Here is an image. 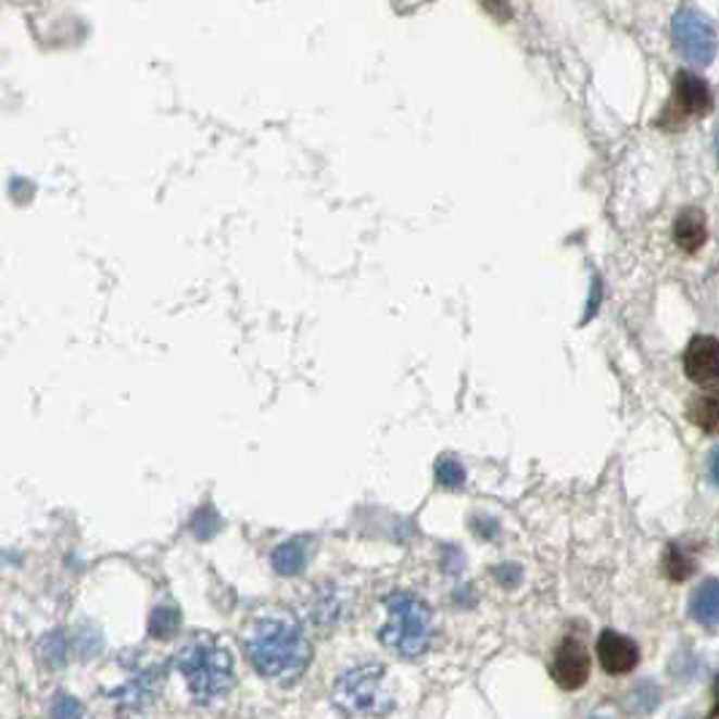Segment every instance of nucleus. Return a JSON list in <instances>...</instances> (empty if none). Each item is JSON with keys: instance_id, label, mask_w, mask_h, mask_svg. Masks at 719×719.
Returning <instances> with one entry per match:
<instances>
[{"instance_id": "obj_1", "label": "nucleus", "mask_w": 719, "mask_h": 719, "mask_svg": "<svg viewBox=\"0 0 719 719\" xmlns=\"http://www.w3.org/2000/svg\"><path fill=\"white\" fill-rule=\"evenodd\" d=\"M252 666L274 682H295L312 660V644L301 625L287 614H268L257 619L247 639Z\"/></svg>"}, {"instance_id": "obj_2", "label": "nucleus", "mask_w": 719, "mask_h": 719, "mask_svg": "<svg viewBox=\"0 0 719 719\" xmlns=\"http://www.w3.org/2000/svg\"><path fill=\"white\" fill-rule=\"evenodd\" d=\"M176 668L187 679V688L195 701H214L234 688V655L214 635H201L190 641L176 655Z\"/></svg>"}, {"instance_id": "obj_3", "label": "nucleus", "mask_w": 719, "mask_h": 719, "mask_svg": "<svg viewBox=\"0 0 719 719\" xmlns=\"http://www.w3.org/2000/svg\"><path fill=\"white\" fill-rule=\"evenodd\" d=\"M387 625L381 628L379 639L387 649L403 657H419L433 639V611L422 598L414 593H392L384 601Z\"/></svg>"}, {"instance_id": "obj_4", "label": "nucleus", "mask_w": 719, "mask_h": 719, "mask_svg": "<svg viewBox=\"0 0 719 719\" xmlns=\"http://www.w3.org/2000/svg\"><path fill=\"white\" fill-rule=\"evenodd\" d=\"M333 701L346 715L381 717L392 711V695L387 690V671L381 666H360L344 673L333 688Z\"/></svg>"}, {"instance_id": "obj_5", "label": "nucleus", "mask_w": 719, "mask_h": 719, "mask_svg": "<svg viewBox=\"0 0 719 719\" xmlns=\"http://www.w3.org/2000/svg\"><path fill=\"white\" fill-rule=\"evenodd\" d=\"M711 109V90L701 76L690 71H679L673 79V92L663 106V114L655 119V127L666 133L682 130L684 122L693 117H706Z\"/></svg>"}, {"instance_id": "obj_6", "label": "nucleus", "mask_w": 719, "mask_h": 719, "mask_svg": "<svg viewBox=\"0 0 719 719\" xmlns=\"http://www.w3.org/2000/svg\"><path fill=\"white\" fill-rule=\"evenodd\" d=\"M673 41L679 54L693 65H709L717 52V33L709 16L701 14L693 5H682L671 22Z\"/></svg>"}, {"instance_id": "obj_7", "label": "nucleus", "mask_w": 719, "mask_h": 719, "mask_svg": "<svg viewBox=\"0 0 719 719\" xmlns=\"http://www.w3.org/2000/svg\"><path fill=\"white\" fill-rule=\"evenodd\" d=\"M590 649L579 635H566L552 657V679L563 690H582L590 679Z\"/></svg>"}, {"instance_id": "obj_8", "label": "nucleus", "mask_w": 719, "mask_h": 719, "mask_svg": "<svg viewBox=\"0 0 719 719\" xmlns=\"http://www.w3.org/2000/svg\"><path fill=\"white\" fill-rule=\"evenodd\" d=\"M598 660L603 666V671L611 673V677H622V673L635 671L641 660L639 644L628 635L617 633V630H603L598 635Z\"/></svg>"}, {"instance_id": "obj_9", "label": "nucleus", "mask_w": 719, "mask_h": 719, "mask_svg": "<svg viewBox=\"0 0 719 719\" xmlns=\"http://www.w3.org/2000/svg\"><path fill=\"white\" fill-rule=\"evenodd\" d=\"M684 374L695 384H711L719 374V346L715 336H695L684 350Z\"/></svg>"}, {"instance_id": "obj_10", "label": "nucleus", "mask_w": 719, "mask_h": 719, "mask_svg": "<svg viewBox=\"0 0 719 719\" xmlns=\"http://www.w3.org/2000/svg\"><path fill=\"white\" fill-rule=\"evenodd\" d=\"M163 679H165V668L154 666V668H149V671H143V673H138V677H133L130 682L125 684V688L114 690L112 698L117 701L122 709L136 711V709H141L143 704H149V701L154 698V693H157V690H160Z\"/></svg>"}, {"instance_id": "obj_11", "label": "nucleus", "mask_w": 719, "mask_h": 719, "mask_svg": "<svg viewBox=\"0 0 719 719\" xmlns=\"http://www.w3.org/2000/svg\"><path fill=\"white\" fill-rule=\"evenodd\" d=\"M673 243L682 252L695 254L706 243V217L698 209H684L673 223Z\"/></svg>"}, {"instance_id": "obj_12", "label": "nucleus", "mask_w": 719, "mask_h": 719, "mask_svg": "<svg viewBox=\"0 0 719 719\" xmlns=\"http://www.w3.org/2000/svg\"><path fill=\"white\" fill-rule=\"evenodd\" d=\"M690 614L706 630H717L719 619V584L717 579H706L690 598Z\"/></svg>"}, {"instance_id": "obj_13", "label": "nucleus", "mask_w": 719, "mask_h": 719, "mask_svg": "<svg viewBox=\"0 0 719 719\" xmlns=\"http://www.w3.org/2000/svg\"><path fill=\"white\" fill-rule=\"evenodd\" d=\"M306 560H308V546L303 539L285 541V544L276 546L274 555H270V563H274V568L281 573V577H298V573L306 568Z\"/></svg>"}, {"instance_id": "obj_14", "label": "nucleus", "mask_w": 719, "mask_h": 719, "mask_svg": "<svg viewBox=\"0 0 719 719\" xmlns=\"http://www.w3.org/2000/svg\"><path fill=\"white\" fill-rule=\"evenodd\" d=\"M663 571L671 582H684V579L693 577L695 557L682 544H671L666 550V557H663Z\"/></svg>"}, {"instance_id": "obj_15", "label": "nucleus", "mask_w": 719, "mask_h": 719, "mask_svg": "<svg viewBox=\"0 0 719 719\" xmlns=\"http://www.w3.org/2000/svg\"><path fill=\"white\" fill-rule=\"evenodd\" d=\"M690 419L695 422V428L704 430L706 436L717 433V395L709 392V395L698 398V401L690 403Z\"/></svg>"}, {"instance_id": "obj_16", "label": "nucleus", "mask_w": 719, "mask_h": 719, "mask_svg": "<svg viewBox=\"0 0 719 719\" xmlns=\"http://www.w3.org/2000/svg\"><path fill=\"white\" fill-rule=\"evenodd\" d=\"M179 625L181 617L174 606H157L152 611V617H149V633H152L154 639H171V635L179 630Z\"/></svg>"}, {"instance_id": "obj_17", "label": "nucleus", "mask_w": 719, "mask_h": 719, "mask_svg": "<svg viewBox=\"0 0 719 719\" xmlns=\"http://www.w3.org/2000/svg\"><path fill=\"white\" fill-rule=\"evenodd\" d=\"M657 704H660V690H657V684L639 682L630 690L628 706L635 715H652V711L657 709Z\"/></svg>"}, {"instance_id": "obj_18", "label": "nucleus", "mask_w": 719, "mask_h": 719, "mask_svg": "<svg viewBox=\"0 0 719 719\" xmlns=\"http://www.w3.org/2000/svg\"><path fill=\"white\" fill-rule=\"evenodd\" d=\"M436 479H439V484L446 487V490H455V487H461L463 481H466V468H463L455 457H441V461L436 463Z\"/></svg>"}, {"instance_id": "obj_19", "label": "nucleus", "mask_w": 719, "mask_h": 719, "mask_svg": "<svg viewBox=\"0 0 719 719\" xmlns=\"http://www.w3.org/2000/svg\"><path fill=\"white\" fill-rule=\"evenodd\" d=\"M85 711H81V704L71 695L60 693L52 704V719H81Z\"/></svg>"}, {"instance_id": "obj_20", "label": "nucleus", "mask_w": 719, "mask_h": 719, "mask_svg": "<svg viewBox=\"0 0 719 719\" xmlns=\"http://www.w3.org/2000/svg\"><path fill=\"white\" fill-rule=\"evenodd\" d=\"M497 579H501L503 584H508V588H514V584L519 582V568L517 566H503L497 568Z\"/></svg>"}, {"instance_id": "obj_21", "label": "nucleus", "mask_w": 719, "mask_h": 719, "mask_svg": "<svg viewBox=\"0 0 719 719\" xmlns=\"http://www.w3.org/2000/svg\"><path fill=\"white\" fill-rule=\"evenodd\" d=\"M590 719H606V717H590Z\"/></svg>"}]
</instances>
